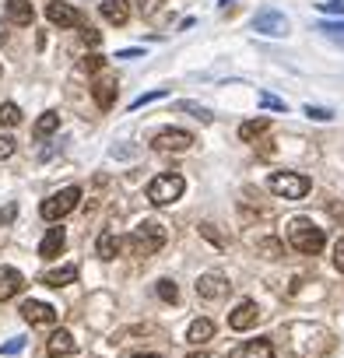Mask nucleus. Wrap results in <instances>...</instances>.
I'll list each match as a JSON object with an SVG mask.
<instances>
[{
    "label": "nucleus",
    "mask_w": 344,
    "mask_h": 358,
    "mask_svg": "<svg viewBox=\"0 0 344 358\" xmlns=\"http://www.w3.org/2000/svg\"><path fill=\"white\" fill-rule=\"evenodd\" d=\"M169 92L165 88H155V92H144V95H137L134 102H130V109L137 113V109H144V106H151V102H158V99H165Z\"/></svg>",
    "instance_id": "obj_29"
},
{
    "label": "nucleus",
    "mask_w": 344,
    "mask_h": 358,
    "mask_svg": "<svg viewBox=\"0 0 344 358\" xmlns=\"http://www.w3.org/2000/svg\"><path fill=\"white\" fill-rule=\"evenodd\" d=\"M176 113H190V116H194V120H201V123H211V120H215L208 106H201V102H190V99L176 102Z\"/></svg>",
    "instance_id": "obj_24"
},
{
    "label": "nucleus",
    "mask_w": 344,
    "mask_h": 358,
    "mask_svg": "<svg viewBox=\"0 0 344 358\" xmlns=\"http://www.w3.org/2000/svg\"><path fill=\"white\" fill-rule=\"evenodd\" d=\"M39 281H43L46 288H64V285H74V281H78V267H74V264L53 267V271H46Z\"/></svg>",
    "instance_id": "obj_14"
},
{
    "label": "nucleus",
    "mask_w": 344,
    "mask_h": 358,
    "mask_svg": "<svg viewBox=\"0 0 344 358\" xmlns=\"http://www.w3.org/2000/svg\"><path fill=\"white\" fill-rule=\"evenodd\" d=\"M78 204H81V187H64V190H57V194H50V197L43 201L39 215H43L46 222H60V218H67Z\"/></svg>",
    "instance_id": "obj_5"
},
{
    "label": "nucleus",
    "mask_w": 344,
    "mask_h": 358,
    "mask_svg": "<svg viewBox=\"0 0 344 358\" xmlns=\"http://www.w3.org/2000/svg\"><path fill=\"white\" fill-rule=\"evenodd\" d=\"M15 215H18V208H15V204H8L4 211H0V218H4V225H11V222H15Z\"/></svg>",
    "instance_id": "obj_40"
},
{
    "label": "nucleus",
    "mask_w": 344,
    "mask_h": 358,
    "mask_svg": "<svg viewBox=\"0 0 344 358\" xmlns=\"http://www.w3.org/2000/svg\"><path fill=\"white\" fill-rule=\"evenodd\" d=\"M99 11H102V18H106L109 25H127V18H130V0H106V4H99Z\"/></svg>",
    "instance_id": "obj_16"
},
{
    "label": "nucleus",
    "mask_w": 344,
    "mask_h": 358,
    "mask_svg": "<svg viewBox=\"0 0 344 358\" xmlns=\"http://www.w3.org/2000/svg\"><path fill=\"white\" fill-rule=\"evenodd\" d=\"M285 236H288V246L299 250V253H306V257H316L327 246V236H323V229L313 218H292L288 229H285Z\"/></svg>",
    "instance_id": "obj_1"
},
{
    "label": "nucleus",
    "mask_w": 344,
    "mask_h": 358,
    "mask_svg": "<svg viewBox=\"0 0 344 358\" xmlns=\"http://www.w3.org/2000/svg\"><path fill=\"white\" fill-rule=\"evenodd\" d=\"M257 316H260L257 302H250V299H246V302H239V306H236V309L229 313V327L243 334V330H250V327L257 323Z\"/></svg>",
    "instance_id": "obj_11"
},
{
    "label": "nucleus",
    "mask_w": 344,
    "mask_h": 358,
    "mask_svg": "<svg viewBox=\"0 0 344 358\" xmlns=\"http://www.w3.org/2000/svg\"><path fill=\"white\" fill-rule=\"evenodd\" d=\"M25 348V337H11L8 344H0V355H18Z\"/></svg>",
    "instance_id": "obj_36"
},
{
    "label": "nucleus",
    "mask_w": 344,
    "mask_h": 358,
    "mask_svg": "<svg viewBox=\"0 0 344 358\" xmlns=\"http://www.w3.org/2000/svg\"><path fill=\"white\" fill-rule=\"evenodd\" d=\"M330 215H334L337 222H344V201H341V204H330Z\"/></svg>",
    "instance_id": "obj_42"
},
{
    "label": "nucleus",
    "mask_w": 344,
    "mask_h": 358,
    "mask_svg": "<svg viewBox=\"0 0 344 358\" xmlns=\"http://www.w3.org/2000/svg\"><path fill=\"white\" fill-rule=\"evenodd\" d=\"M211 337H215V323L211 320H194L190 330H187V341L190 344H208Z\"/></svg>",
    "instance_id": "obj_22"
},
{
    "label": "nucleus",
    "mask_w": 344,
    "mask_h": 358,
    "mask_svg": "<svg viewBox=\"0 0 344 358\" xmlns=\"http://www.w3.org/2000/svg\"><path fill=\"white\" fill-rule=\"evenodd\" d=\"M22 288H25V278H22V271H15V267H0V302L15 299Z\"/></svg>",
    "instance_id": "obj_12"
},
{
    "label": "nucleus",
    "mask_w": 344,
    "mask_h": 358,
    "mask_svg": "<svg viewBox=\"0 0 344 358\" xmlns=\"http://www.w3.org/2000/svg\"><path fill=\"white\" fill-rule=\"evenodd\" d=\"M81 67H85L88 74H99V71L106 67V57H99V53H88V57L81 60Z\"/></svg>",
    "instance_id": "obj_31"
},
{
    "label": "nucleus",
    "mask_w": 344,
    "mask_h": 358,
    "mask_svg": "<svg viewBox=\"0 0 344 358\" xmlns=\"http://www.w3.org/2000/svg\"><path fill=\"white\" fill-rule=\"evenodd\" d=\"M15 148H18V141H15L11 134H4V137H0V162H4V158H11V155H15Z\"/></svg>",
    "instance_id": "obj_34"
},
{
    "label": "nucleus",
    "mask_w": 344,
    "mask_h": 358,
    "mask_svg": "<svg viewBox=\"0 0 344 358\" xmlns=\"http://www.w3.org/2000/svg\"><path fill=\"white\" fill-rule=\"evenodd\" d=\"M0 74H4V67H0Z\"/></svg>",
    "instance_id": "obj_46"
},
{
    "label": "nucleus",
    "mask_w": 344,
    "mask_h": 358,
    "mask_svg": "<svg viewBox=\"0 0 344 358\" xmlns=\"http://www.w3.org/2000/svg\"><path fill=\"white\" fill-rule=\"evenodd\" d=\"M257 253L267 257V260H281L285 257V246L278 239H257Z\"/></svg>",
    "instance_id": "obj_26"
},
{
    "label": "nucleus",
    "mask_w": 344,
    "mask_h": 358,
    "mask_svg": "<svg viewBox=\"0 0 344 358\" xmlns=\"http://www.w3.org/2000/svg\"><path fill=\"white\" fill-rule=\"evenodd\" d=\"M81 39H85V46H99V43H102V36H99L95 29H88V25L81 29Z\"/></svg>",
    "instance_id": "obj_39"
},
{
    "label": "nucleus",
    "mask_w": 344,
    "mask_h": 358,
    "mask_svg": "<svg viewBox=\"0 0 344 358\" xmlns=\"http://www.w3.org/2000/svg\"><path fill=\"white\" fill-rule=\"evenodd\" d=\"M288 18H285V11H278V8H264L257 18H253V32H260V36H271V39H281V36H288Z\"/></svg>",
    "instance_id": "obj_6"
},
{
    "label": "nucleus",
    "mask_w": 344,
    "mask_h": 358,
    "mask_svg": "<svg viewBox=\"0 0 344 358\" xmlns=\"http://www.w3.org/2000/svg\"><path fill=\"white\" fill-rule=\"evenodd\" d=\"M225 292H229V281H225L222 274L211 271V274H201V278H197V295H201L204 302H218Z\"/></svg>",
    "instance_id": "obj_10"
},
{
    "label": "nucleus",
    "mask_w": 344,
    "mask_h": 358,
    "mask_svg": "<svg viewBox=\"0 0 344 358\" xmlns=\"http://www.w3.org/2000/svg\"><path fill=\"white\" fill-rule=\"evenodd\" d=\"M116 78H99L95 85H92V99H95V106L99 109H113V102H116Z\"/></svg>",
    "instance_id": "obj_13"
},
{
    "label": "nucleus",
    "mask_w": 344,
    "mask_h": 358,
    "mask_svg": "<svg viewBox=\"0 0 344 358\" xmlns=\"http://www.w3.org/2000/svg\"><path fill=\"white\" fill-rule=\"evenodd\" d=\"M46 18H50L57 29H85L81 15H78L71 4H64V0H53V4H46Z\"/></svg>",
    "instance_id": "obj_9"
},
{
    "label": "nucleus",
    "mask_w": 344,
    "mask_h": 358,
    "mask_svg": "<svg viewBox=\"0 0 344 358\" xmlns=\"http://www.w3.org/2000/svg\"><path fill=\"white\" fill-rule=\"evenodd\" d=\"M190 144H194V134L190 130H176V127H165V130H158L151 137V148H158V151H187Z\"/></svg>",
    "instance_id": "obj_7"
},
{
    "label": "nucleus",
    "mask_w": 344,
    "mask_h": 358,
    "mask_svg": "<svg viewBox=\"0 0 344 358\" xmlns=\"http://www.w3.org/2000/svg\"><path fill=\"white\" fill-rule=\"evenodd\" d=\"M334 267L344 274V239H337V243H334Z\"/></svg>",
    "instance_id": "obj_38"
},
{
    "label": "nucleus",
    "mask_w": 344,
    "mask_h": 358,
    "mask_svg": "<svg viewBox=\"0 0 344 358\" xmlns=\"http://www.w3.org/2000/svg\"><path fill=\"white\" fill-rule=\"evenodd\" d=\"M229 358H274V344L271 341H246V344H239Z\"/></svg>",
    "instance_id": "obj_15"
},
{
    "label": "nucleus",
    "mask_w": 344,
    "mask_h": 358,
    "mask_svg": "<svg viewBox=\"0 0 344 358\" xmlns=\"http://www.w3.org/2000/svg\"><path fill=\"white\" fill-rule=\"evenodd\" d=\"M187 358H201V355H187Z\"/></svg>",
    "instance_id": "obj_45"
},
{
    "label": "nucleus",
    "mask_w": 344,
    "mask_h": 358,
    "mask_svg": "<svg viewBox=\"0 0 344 358\" xmlns=\"http://www.w3.org/2000/svg\"><path fill=\"white\" fill-rule=\"evenodd\" d=\"M8 22L11 25H22V29L36 22V11H32L29 0H8Z\"/></svg>",
    "instance_id": "obj_18"
},
{
    "label": "nucleus",
    "mask_w": 344,
    "mask_h": 358,
    "mask_svg": "<svg viewBox=\"0 0 344 358\" xmlns=\"http://www.w3.org/2000/svg\"><path fill=\"white\" fill-rule=\"evenodd\" d=\"M134 358H162V355H155V351H141V355H134Z\"/></svg>",
    "instance_id": "obj_43"
},
{
    "label": "nucleus",
    "mask_w": 344,
    "mask_h": 358,
    "mask_svg": "<svg viewBox=\"0 0 344 358\" xmlns=\"http://www.w3.org/2000/svg\"><path fill=\"white\" fill-rule=\"evenodd\" d=\"M229 4H232V0H222V8H229Z\"/></svg>",
    "instance_id": "obj_44"
},
{
    "label": "nucleus",
    "mask_w": 344,
    "mask_h": 358,
    "mask_svg": "<svg viewBox=\"0 0 344 358\" xmlns=\"http://www.w3.org/2000/svg\"><path fill=\"white\" fill-rule=\"evenodd\" d=\"M169 232L162 222H141L134 232H130V253L134 257H155L162 246H165Z\"/></svg>",
    "instance_id": "obj_2"
},
{
    "label": "nucleus",
    "mask_w": 344,
    "mask_h": 358,
    "mask_svg": "<svg viewBox=\"0 0 344 358\" xmlns=\"http://www.w3.org/2000/svg\"><path fill=\"white\" fill-rule=\"evenodd\" d=\"M320 11H327V15H341L344 18V0H323V4H316Z\"/></svg>",
    "instance_id": "obj_35"
},
{
    "label": "nucleus",
    "mask_w": 344,
    "mask_h": 358,
    "mask_svg": "<svg viewBox=\"0 0 344 358\" xmlns=\"http://www.w3.org/2000/svg\"><path fill=\"white\" fill-rule=\"evenodd\" d=\"M316 32H320L323 39H330L334 46H341V50H344V22H320V25H316Z\"/></svg>",
    "instance_id": "obj_23"
},
{
    "label": "nucleus",
    "mask_w": 344,
    "mask_h": 358,
    "mask_svg": "<svg viewBox=\"0 0 344 358\" xmlns=\"http://www.w3.org/2000/svg\"><path fill=\"white\" fill-rule=\"evenodd\" d=\"M306 116H309V120H316V123H330V120H334V113H330V109H323V106H306Z\"/></svg>",
    "instance_id": "obj_32"
},
{
    "label": "nucleus",
    "mask_w": 344,
    "mask_h": 358,
    "mask_svg": "<svg viewBox=\"0 0 344 358\" xmlns=\"http://www.w3.org/2000/svg\"><path fill=\"white\" fill-rule=\"evenodd\" d=\"M22 123V109L15 102H0V127H18Z\"/></svg>",
    "instance_id": "obj_27"
},
{
    "label": "nucleus",
    "mask_w": 344,
    "mask_h": 358,
    "mask_svg": "<svg viewBox=\"0 0 344 358\" xmlns=\"http://www.w3.org/2000/svg\"><path fill=\"white\" fill-rule=\"evenodd\" d=\"M57 130H60V113H53V109H50V113H43V116L36 120V127H32V137H39V141H43V137L57 134Z\"/></svg>",
    "instance_id": "obj_21"
},
{
    "label": "nucleus",
    "mask_w": 344,
    "mask_h": 358,
    "mask_svg": "<svg viewBox=\"0 0 344 358\" xmlns=\"http://www.w3.org/2000/svg\"><path fill=\"white\" fill-rule=\"evenodd\" d=\"M78 344H74V337H71V330H53V337L46 341V351L50 355H71Z\"/></svg>",
    "instance_id": "obj_20"
},
{
    "label": "nucleus",
    "mask_w": 344,
    "mask_h": 358,
    "mask_svg": "<svg viewBox=\"0 0 344 358\" xmlns=\"http://www.w3.org/2000/svg\"><path fill=\"white\" fill-rule=\"evenodd\" d=\"M201 236H204V239H208L211 246H225V239H222V236L215 232V225H201Z\"/></svg>",
    "instance_id": "obj_37"
},
{
    "label": "nucleus",
    "mask_w": 344,
    "mask_h": 358,
    "mask_svg": "<svg viewBox=\"0 0 344 358\" xmlns=\"http://www.w3.org/2000/svg\"><path fill=\"white\" fill-rule=\"evenodd\" d=\"M22 316L32 323V327H53L57 323V309L50 306V302H39V299H29V302H22Z\"/></svg>",
    "instance_id": "obj_8"
},
{
    "label": "nucleus",
    "mask_w": 344,
    "mask_h": 358,
    "mask_svg": "<svg viewBox=\"0 0 344 358\" xmlns=\"http://www.w3.org/2000/svg\"><path fill=\"white\" fill-rule=\"evenodd\" d=\"M260 106L271 109V113H288V102L278 99V95H271V92H260Z\"/></svg>",
    "instance_id": "obj_30"
},
{
    "label": "nucleus",
    "mask_w": 344,
    "mask_h": 358,
    "mask_svg": "<svg viewBox=\"0 0 344 358\" xmlns=\"http://www.w3.org/2000/svg\"><path fill=\"white\" fill-rule=\"evenodd\" d=\"M183 190H187V179L180 172H162L148 183V201L155 208H165V204H176L183 197Z\"/></svg>",
    "instance_id": "obj_3"
},
{
    "label": "nucleus",
    "mask_w": 344,
    "mask_h": 358,
    "mask_svg": "<svg viewBox=\"0 0 344 358\" xmlns=\"http://www.w3.org/2000/svg\"><path fill=\"white\" fill-rule=\"evenodd\" d=\"M267 187H271V194H278L285 201H302L313 190V179L302 176V172H274L267 179Z\"/></svg>",
    "instance_id": "obj_4"
},
{
    "label": "nucleus",
    "mask_w": 344,
    "mask_h": 358,
    "mask_svg": "<svg viewBox=\"0 0 344 358\" xmlns=\"http://www.w3.org/2000/svg\"><path fill=\"white\" fill-rule=\"evenodd\" d=\"M267 127H271V123H267V116H257V120H246V123L239 127V137H243V141H257L260 134H267Z\"/></svg>",
    "instance_id": "obj_25"
},
{
    "label": "nucleus",
    "mask_w": 344,
    "mask_h": 358,
    "mask_svg": "<svg viewBox=\"0 0 344 358\" xmlns=\"http://www.w3.org/2000/svg\"><path fill=\"white\" fill-rule=\"evenodd\" d=\"M116 253H120V236H116L113 229L99 232V243H95V257H99V260H116Z\"/></svg>",
    "instance_id": "obj_19"
},
{
    "label": "nucleus",
    "mask_w": 344,
    "mask_h": 358,
    "mask_svg": "<svg viewBox=\"0 0 344 358\" xmlns=\"http://www.w3.org/2000/svg\"><path fill=\"white\" fill-rule=\"evenodd\" d=\"M64 246H67V236H64V229H50V232L43 236V243H39V257L53 260V257H60V253H64Z\"/></svg>",
    "instance_id": "obj_17"
},
{
    "label": "nucleus",
    "mask_w": 344,
    "mask_h": 358,
    "mask_svg": "<svg viewBox=\"0 0 344 358\" xmlns=\"http://www.w3.org/2000/svg\"><path fill=\"white\" fill-rule=\"evenodd\" d=\"M158 8H162V0H137V15H141V18L158 15Z\"/></svg>",
    "instance_id": "obj_33"
},
{
    "label": "nucleus",
    "mask_w": 344,
    "mask_h": 358,
    "mask_svg": "<svg viewBox=\"0 0 344 358\" xmlns=\"http://www.w3.org/2000/svg\"><path fill=\"white\" fill-rule=\"evenodd\" d=\"M155 292H158L162 302H180V288H176V281H169V278H162Z\"/></svg>",
    "instance_id": "obj_28"
},
{
    "label": "nucleus",
    "mask_w": 344,
    "mask_h": 358,
    "mask_svg": "<svg viewBox=\"0 0 344 358\" xmlns=\"http://www.w3.org/2000/svg\"><path fill=\"white\" fill-rule=\"evenodd\" d=\"M141 57V50H120L116 53V60H137Z\"/></svg>",
    "instance_id": "obj_41"
}]
</instances>
